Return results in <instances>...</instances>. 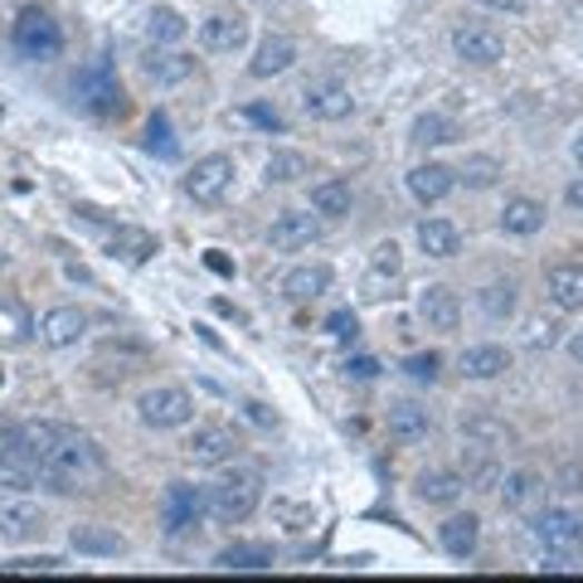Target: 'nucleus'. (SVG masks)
<instances>
[{
  "instance_id": "14",
  "label": "nucleus",
  "mask_w": 583,
  "mask_h": 583,
  "mask_svg": "<svg viewBox=\"0 0 583 583\" xmlns=\"http://www.w3.org/2000/svg\"><path fill=\"white\" fill-rule=\"evenodd\" d=\"M200 45L209 55H238L248 45V20L229 16V10H215V16L200 20Z\"/></svg>"
},
{
  "instance_id": "27",
  "label": "nucleus",
  "mask_w": 583,
  "mask_h": 583,
  "mask_svg": "<svg viewBox=\"0 0 583 583\" xmlns=\"http://www.w3.org/2000/svg\"><path fill=\"white\" fill-rule=\"evenodd\" d=\"M501 229L521 234V238L540 234V229H545V205L530 200V195H515V200H506V209H501Z\"/></svg>"
},
{
  "instance_id": "50",
  "label": "nucleus",
  "mask_w": 583,
  "mask_h": 583,
  "mask_svg": "<svg viewBox=\"0 0 583 583\" xmlns=\"http://www.w3.org/2000/svg\"><path fill=\"white\" fill-rule=\"evenodd\" d=\"M482 6H492V10H506V16H521V10H525V0H482Z\"/></svg>"
},
{
  "instance_id": "51",
  "label": "nucleus",
  "mask_w": 583,
  "mask_h": 583,
  "mask_svg": "<svg viewBox=\"0 0 583 583\" xmlns=\"http://www.w3.org/2000/svg\"><path fill=\"white\" fill-rule=\"evenodd\" d=\"M375 369H379L375 360H350V375L355 379H375Z\"/></svg>"
},
{
  "instance_id": "44",
  "label": "nucleus",
  "mask_w": 583,
  "mask_h": 583,
  "mask_svg": "<svg viewBox=\"0 0 583 583\" xmlns=\"http://www.w3.org/2000/svg\"><path fill=\"white\" fill-rule=\"evenodd\" d=\"M369 268H375V277H399V244H379Z\"/></svg>"
},
{
  "instance_id": "41",
  "label": "nucleus",
  "mask_w": 583,
  "mask_h": 583,
  "mask_svg": "<svg viewBox=\"0 0 583 583\" xmlns=\"http://www.w3.org/2000/svg\"><path fill=\"white\" fill-rule=\"evenodd\" d=\"M273 521L283 530H312L316 525V511L312 506H297V501H273Z\"/></svg>"
},
{
  "instance_id": "29",
  "label": "nucleus",
  "mask_w": 583,
  "mask_h": 583,
  "mask_svg": "<svg viewBox=\"0 0 583 583\" xmlns=\"http://www.w3.org/2000/svg\"><path fill=\"white\" fill-rule=\"evenodd\" d=\"M215 569H224V574H263V569H273V550L268 545H229L215 554Z\"/></svg>"
},
{
  "instance_id": "4",
  "label": "nucleus",
  "mask_w": 583,
  "mask_h": 583,
  "mask_svg": "<svg viewBox=\"0 0 583 583\" xmlns=\"http://www.w3.org/2000/svg\"><path fill=\"white\" fill-rule=\"evenodd\" d=\"M141 423L146 428H185V423L195 418V399L180 389V384H156V389H146L141 399Z\"/></svg>"
},
{
  "instance_id": "47",
  "label": "nucleus",
  "mask_w": 583,
  "mask_h": 583,
  "mask_svg": "<svg viewBox=\"0 0 583 583\" xmlns=\"http://www.w3.org/2000/svg\"><path fill=\"white\" fill-rule=\"evenodd\" d=\"M248 117H254L258 127H273V131H283V117H277L273 108H248Z\"/></svg>"
},
{
  "instance_id": "13",
  "label": "nucleus",
  "mask_w": 583,
  "mask_h": 583,
  "mask_svg": "<svg viewBox=\"0 0 583 583\" xmlns=\"http://www.w3.org/2000/svg\"><path fill=\"white\" fill-rule=\"evenodd\" d=\"M185 453L200 462V467H224V462L238 457V437H234V428H224V423H200L195 437L185 443Z\"/></svg>"
},
{
  "instance_id": "1",
  "label": "nucleus",
  "mask_w": 583,
  "mask_h": 583,
  "mask_svg": "<svg viewBox=\"0 0 583 583\" xmlns=\"http://www.w3.org/2000/svg\"><path fill=\"white\" fill-rule=\"evenodd\" d=\"M34 467H39V486L69 496V492L98 486L102 476H108V457H102V447L92 443V437H83L78 428H63L55 437V447H45V453L34 457Z\"/></svg>"
},
{
  "instance_id": "42",
  "label": "nucleus",
  "mask_w": 583,
  "mask_h": 583,
  "mask_svg": "<svg viewBox=\"0 0 583 583\" xmlns=\"http://www.w3.org/2000/svg\"><path fill=\"white\" fill-rule=\"evenodd\" d=\"M0 569H6V574H59L63 560H59V554H30V560H10Z\"/></svg>"
},
{
  "instance_id": "28",
  "label": "nucleus",
  "mask_w": 583,
  "mask_h": 583,
  "mask_svg": "<svg viewBox=\"0 0 583 583\" xmlns=\"http://www.w3.org/2000/svg\"><path fill=\"white\" fill-rule=\"evenodd\" d=\"M418 248H423L428 258H457V254H462L457 224H447V219H423V224H418Z\"/></svg>"
},
{
  "instance_id": "31",
  "label": "nucleus",
  "mask_w": 583,
  "mask_h": 583,
  "mask_svg": "<svg viewBox=\"0 0 583 583\" xmlns=\"http://www.w3.org/2000/svg\"><path fill=\"white\" fill-rule=\"evenodd\" d=\"M462 476H467V486H482V492H492V486H501V467L492 457V447L486 443H467L462 447Z\"/></svg>"
},
{
  "instance_id": "8",
  "label": "nucleus",
  "mask_w": 583,
  "mask_h": 583,
  "mask_svg": "<svg viewBox=\"0 0 583 583\" xmlns=\"http://www.w3.org/2000/svg\"><path fill=\"white\" fill-rule=\"evenodd\" d=\"M0 486H10V492L39 486V467H34L30 447H24L20 428H10V423H0Z\"/></svg>"
},
{
  "instance_id": "56",
  "label": "nucleus",
  "mask_w": 583,
  "mask_h": 583,
  "mask_svg": "<svg viewBox=\"0 0 583 583\" xmlns=\"http://www.w3.org/2000/svg\"><path fill=\"white\" fill-rule=\"evenodd\" d=\"M0 384H6V375H0Z\"/></svg>"
},
{
  "instance_id": "22",
  "label": "nucleus",
  "mask_w": 583,
  "mask_h": 583,
  "mask_svg": "<svg viewBox=\"0 0 583 583\" xmlns=\"http://www.w3.org/2000/svg\"><path fill=\"white\" fill-rule=\"evenodd\" d=\"M418 501H428V506H453L467 492V476L462 472H447V467H433V472H418Z\"/></svg>"
},
{
  "instance_id": "11",
  "label": "nucleus",
  "mask_w": 583,
  "mask_h": 583,
  "mask_svg": "<svg viewBox=\"0 0 583 583\" xmlns=\"http://www.w3.org/2000/svg\"><path fill=\"white\" fill-rule=\"evenodd\" d=\"M302 108H307V117H316V122H346L355 112V98L340 78H312V83L302 88Z\"/></svg>"
},
{
  "instance_id": "19",
  "label": "nucleus",
  "mask_w": 583,
  "mask_h": 583,
  "mask_svg": "<svg viewBox=\"0 0 583 583\" xmlns=\"http://www.w3.org/2000/svg\"><path fill=\"white\" fill-rule=\"evenodd\" d=\"M141 73L151 78L156 88H176V83H185V78L195 73V59H185V55H176V49H146L141 55Z\"/></svg>"
},
{
  "instance_id": "32",
  "label": "nucleus",
  "mask_w": 583,
  "mask_h": 583,
  "mask_svg": "<svg viewBox=\"0 0 583 583\" xmlns=\"http://www.w3.org/2000/svg\"><path fill=\"white\" fill-rule=\"evenodd\" d=\"M428 428H433L428 408H418V404H394L389 408V437H399V443H423Z\"/></svg>"
},
{
  "instance_id": "23",
  "label": "nucleus",
  "mask_w": 583,
  "mask_h": 583,
  "mask_svg": "<svg viewBox=\"0 0 583 583\" xmlns=\"http://www.w3.org/2000/svg\"><path fill=\"white\" fill-rule=\"evenodd\" d=\"M292 63H297V45H292L287 34H268L258 45L254 63H248V73H254V78H277V73H287Z\"/></svg>"
},
{
  "instance_id": "37",
  "label": "nucleus",
  "mask_w": 583,
  "mask_h": 583,
  "mask_svg": "<svg viewBox=\"0 0 583 583\" xmlns=\"http://www.w3.org/2000/svg\"><path fill=\"white\" fill-rule=\"evenodd\" d=\"M112 254H122L127 263H146L156 254V238L146 229H117L112 234Z\"/></svg>"
},
{
  "instance_id": "17",
  "label": "nucleus",
  "mask_w": 583,
  "mask_h": 583,
  "mask_svg": "<svg viewBox=\"0 0 583 583\" xmlns=\"http://www.w3.org/2000/svg\"><path fill=\"white\" fill-rule=\"evenodd\" d=\"M418 316H423V326L428 330H457L462 322V302H457V292L453 287H423V297H418Z\"/></svg>"
},
{
  "instance_id": "20",
  "label": "nucleus",
  "mask_w": 583,
  "mask_h": 583,
  "mask_svg": "<svg viewBox=\"0 0 583 583\" xmlns=\"http://www.w3.org/2000/svg\"><path fill=\"white\" fill-rule=\"evenodd\" d=\"M69 545L78 554H88V560H117V554H127V535H117L108 525H73Z\"/></svg>"
},
{
  "instance_id": "25",
  "label": "nucleus",
  "mask_w": 583,
  "mask_h": 583,
  "mask_svg": "<svg viewBox=\"0 0 583 583\" xmlns=\"http://www.w3.org/2000/svg\"><path fill=\"white\" fill-rule=\"evenodd\" d=\"M437 540H443V550L453 554V560H467L476 550V540H482V521H476V515H447V521L437 525Z\"/></svg>"
},
{
  "instance_id": "9",
  "label": "nucleus",
  "mask_w": 583,
  "mask_h": 583,
  "mask_svg": "<svg viewBox=\"0 0 583 583\" xmlns=\"http://www.w3.org/2000/svg\"><path fill=\"white\" fill-rule=\"evenodd\" d=\"M234 156H205V161L190 166V176H185V195H190L195 205H219L224 195H229L234 185Z\"/></svg>"
},
{
  "instance_id": "18",
  "label": "nucleus",
  "mask_w": 583,
  "mask_h": 583,
  "mask_svg": "<svg viewBox=\"0 0 583 583\" xmlns=\"http://www.w3.org/2000/svg\"><path fill=\"white\" fill-rule=\"evenodd\" d=\"M453 185H457V170H447V166H437V161H423V166L408 170V195H414L418 205L447 200V195H453Z\"/></svg>"
},
{
  "instance_id": "5",
  "label": "nucleus",
  "mask_w": 583,
  "mask_h": 583,
  "mask_svg": "<svg viewBox=\"0 0 583 583\" xmlns=\"http://www.w3.org/2000/svg\"><path fill=\"white\" fill-rule=\"evenodd\" d=\"M205 511H209V496L200 492V486H190V482H170L166 486V496H161V525H166V535H190L195 525L205 521Z\"/></svg>"
},
{
  "instance_id": "21",
  "label": "nucleus",
  "mask_w": 583,
  "mask_h": 583,
  "mask_svg": "<svg viewBox=\"0 0 583 583\" xmlns=\"http://www.w3.org/2000/svg\"><path fill=\"white\" fill-rule=\"evenodd\" d=\"M545 292L560 312H583V263H560V268H550Z\"/></svg>"
},
{
  "instance_id": "40",
  "label": "nucleus",
  "mask_w": 583,
  "mask_h": 583,
  "mask_svg": "<svg viewBox=\"0 0 583 583\" xmlns=\"http://www.w3.org/2000/svg\"><path fill=\"white\" fill-rule=\"evenodd\" d=\"M482 312L496 316V322H506V316L515 312V287L511 283H492V287L482 292Z\"/></svg>"
},
{
  "instance_id": "30",
  "label": "nucleus",
  "mask_w": 583,
  "mask_h": 583,
  "mask_svg": "<svg viewBox=\"0 0 583 583\" xmlns=\"http://www.w3.org/2000/svg\"><path fill=\"white\" fill-rule=\"evenodd\" d=\"M511 369V350L506 346H472L462 350V375L467 379H496Z\"/></svg>"
},
{
  "instance_id": "2",
  "label": "nucleus",
  "mask_w": 583,
  "mask_h": 583,
  "mask_svg": "<svg viewBox=\"0 0 583 583\" xmlns=\"http://www.w3.org/2000/svg\"><path fill=\"white\" fill-rule=\"evenodd\" d=\"M263 501V476L258 472H229L209 486V515L219 525H244Z\"/></svg>"
},
{
  "instance_id": "34",
  "label": "nucleus",
  "mask_w": 583,
  "mask_h": 583,
  "mask_svg": "<svg viewBox=\"0 0 583 583\" xmlns=\"http://www.w3.org/2000/svg\"><path fill=\"white\" fill-rule=\"evenodd\" d=\"M312 209L326 219H346L350 215V185L346 180H322L312 185Z\"/></svg>"
},
{
  "instance_id": "53",
  "label": "nucleus",
  "mask_w": 583,
  "mask_h": 583,
  "mask_svg": "<svg viewBox=\"0 0 583 583\" xmlns=\"http://www.w3.org/2000/svg\"><path fill=\"white\" fill-rule=\"evenodd\" d=\"M569 355H574V360L583 365V330H579V336H574V340H569Z\"/></svg>"
},
{
  "instance_id": "38",
  "label": "nucleus",
  "mask_w": 583,
  "mask_h": 583,
  "mask_svg": "<svg viewBox=\"0 0 583 583\" xmlns=\"http://www.w3.org/2000/svg\"><path fill=\"white\" fill-rule=\"evenodd\" d=\"M414 141L418 146H447V141H457V127L447 122L443 112H423L414 122Z\"/></svg>"
},
{
  "instance_id": "48",
  "label": "nucleus",
  "mask_w": 583,
  "mask_h": 583,
  "mask_svg": "<svg viewBox=\"0 0 583 583\" xmlns=\"http://www.w3.org/2000/svg\"><path fill=\"white\" fill-rule=\"evenodd\" d=\"M330 330H336V336H355L360 326H355V316H350V312H336V316H330Z\"/></svg>"
},
{
  "instance_id": "55",
  "label": "nucleus",
  "mask_w": 583,
  "mask_h": 583,
  "mask_svg": "<svg viewBox=\"0 0 583 583\" xmlns=\"http://www.w3.org/2000/svg\"><path fill=\"white\" fill-rule=\"evenodd\" d=\"M0 117H6V108H0Z\"/></svg>"
},
{
  "instance_id": "46",
  "label": "nucleus",
  "mask_w": 583,
  "mask_h": 583,
  "mask_svg": "<svg viewBox=\"0 0 583 583\" xmlns=\"http://www.w3.org/2000/svg\"><path fill=\"white\" fill-rule=\"evenodd\" d=\"M244 408H248V418H254V423H263V428H273V423H277V414H268V404H258V399H248Z\"/></svg>"
},
{
  "instance_id": "24",
  "label": "nucleus",
  "mask_w": 583,
  "mask_h": 583,
  "mask_svg": "<svg viewBox=\"0 0 583 583\" xmlns=\"http://www.w3.org/2000/svg\"><path fill=\"white\" fill-rule=\"evenodd\" d=\"M326 287H330V268H326V263H302V268H292L283 277V297L287 302H316Z\"/></svg>"
},
{
  "instance_id": "10",
  "label": "nucleus",
  "mask_w": 583,
  "mask_h": 583,
  "mask_svg": "<svg viewBox=\"0 0 583 583\" xmlns=\"http://www.w3.org/2000/svg\"><path fill=\"white\" fill-rule=\"evenodd\" d=\"M530 535H535L540 550H554V554L583 550V521L574 511H540L535 521H530Z\"/></svg>"
},
{
  "instance_id": "33",
  "label": "nucleus",
  "mask_w": 583,
  "mask_h": 583,
  "mask_svg": "<svg viewBox=\"0 0 583 583\" xmlns=\"http://www.w3.org/2000/svg\"><path fill=\"white\" fill-rule=\"evenodd\" d=\"M146 34H151V45H180L185 34H190V24L176 6H156L151 16H146Z\"/></svg>"
},
{
  "instance_id": "7",
  "label": "nucleus",
  "mask_w": 583,
  "mask_h": 583,
  "mask_svg": "<svg viewBox=\"0 0 583 583\" xmlns=\"http://www.w3.org/2000/svg\"><path fill=\"white\" fill-rule=\"evenodd\" d=\"M49 530V515L34 506L24 492L16 496H0V540H10V545H30Z\"/></svg>"
},
{
  "instance_id": "39",
  "label": "nucleus",
  "mask_w": 583,
  "mask_h": 583,
  "mask_svg": "<svg viewBox=\"0 0 583 583\" xmlns=\"http://www.w3.org/2000/svg\"><path fill=\"white\" fill-rule=\"evenodd\" d=\"M302 176H307V156H302V151H273L268 156V180L273 185H292Z\"/></svg>"
},
{
  "instance_id": "54",
  "label": "nucleus",
  "mask_w": 583,
  "mask_h": 583,
  "mask_svg": "<svg viewBox=\"0 0 583 583\" xmlns=\"http://www.w3.org/2000/svg\"><path fill=\"white\" fill-rule=\"evenodd\" d=\"M574 156H579V166H583V137L574 141Z\"/></svg>"
},
{
  "instance_id": "45",
  "label": "nucleus",
  "mask_w": 583,
  "mask_h": 583,
  "mask_svg": "<svg viewBox=\"0 0 583 583\" xmlns=\"http://www.w3.org/2000/svg\"><path fill=\"white\" fill-rule=\"evenodd\" d=\"M146 146H151V151H161V156H176V141H170L166 117H151V137H146Z\"/></svg>"
},
{
  "instance_id": "3",
  "label": "nucleus",
  "mask_w": 583,
  "mask_h": 583,
  "mask_svg": "<svg viewBox=\"0 0 583 583\" xmlns=\"http://www.w3.org/2000/svg\"><path fill=\"white\" fill-rule=\"evenodd\" d=\"M10 45H16L24 59H55L63 49V30H59V20L49 16V10L30 6V10H20L16 30H10Z\"/></svg>"
},
{
  "instance_id": "12",
  "label": "nucleus",
  "mask_w": 583,
  "mask_h": 583,
  "mask_svg": "<svg viewBox=\"0 0 583 583\" xmlns=\"http://www.w3.org/2000/svg\"><path fill=\"white\" fill-rule=\"evenodd\" d=\"M453 55L462 63H501L506 59V34L492 30V24H462V30L453 34Z\"/></svg>"
},
{
  "instance_id": "26",
  "label": "nucleus",
  "mask_w": 583,
  "mask_h": 583,
  "mask_svg": "<svg viewBox=\"0 0 583 583\" xmlns=\"http://www.w3.org/2000/svg\"><path fill=\"white\" fill-rule=\"evenodd\" d=\"M501 501H506V511H535L545 501V482L535 472H511L501 476Z\"/></svg>"
},
{
  "instance_id": "49",
  "label": "nucleus",
  "mask_w": 583,
  "mask_h": 583,
  "mask_svg": "<svg viewBox=\"0 0 583 583\" xmlns=\"http://www.w3.org/2000/svg\"><path fill=\"white\" fill-rule=\"evenodd\" d=\"M560 486H564V492H574V496H583V472L579 467H564L560 472Z\"/></svg>"
},
{
  "instance_id": "52",
  "label": "nucleus",
  "mask_w": 583,
  "mask_h": 583,
  "mask_svg": "<svg viewBox=\"0 0 583 583\" xmlns=\"http://www.w3.org/2000/svg\"><path fill=\"white\" fill-rule=\"evenodd\" d=\"M564 200H569V209H583V180L569 185V190H564Z\"/></svg>"
},
{
  "instance_id": "15",
  "label": "nucleus",
  "mask_w": 583,
  "mask_h": 583,
  "mask_svg": "<svg viewBox=\"0 0 583 583\" xmlns=\"http://www.w3.org/2000/svg\"><path fill=\"white\" fill-rule=\"evenodd\" d=\"M83 330H88V312L83 307H55V312L39 316V340H45L49 350L78 346V340H83Z\"/></svg>"
},
{
  "instance_id": "43",
  "label": "nucleus",
  "mask_w": 583,
  "mask_h": 583,
  "mask_svg": "<svg viewBox=\"0 0 583 583\" xmlns=\"http://www.w3.org/2000/svg\"><path fill=\"white\" fill-rule=\"evenodd\" d=\"M404 369H408V375H414V379H437V369H443V355H437V350H428V355H408V360H404Z\"/></svg>"
},
{
  "instance_id": "16",
  "label": "nucleus",
  "mask_w": 583,
  "mask_h": 583,
  "mask_svg": "<svg viewBox=\"0 0 583 583\" xmlns=\"http://www.w3.org/2000/svg\"><path fill=\"white\" fill-rule=\"evenodd\" d=\"M316 238H322V224H316L312 215H297V209L277 215L273 229H268V244L277 248V254H297V248H312Z\"/></svg>"
},
{
  "instance_id": "57",
  "label": "nucleus",
  "mask_w": 583,
  "mask_h": 583,
  "mask_svg": "<svg viewBox=\"0 0 583 583\" xmlns=\"http://www.w3.org/2000/svg\"><path fill=\"white\" fill-rule=\"evenodd\" d=\"M0 263H6V254H0Z\"/></svg>"
},
{
  "instance_id": "35",
  "label": "nucleus",
  "mask_w": 583,
  "mask_h": 583,
  "mask_svg": "<svg viewBox=\"0 0 583 583\" xmlns=\"http://www.w3.org/2000/svg\"><path fill=\"white\" fill-rule=\"evenodd\" d=\"M457 180L467 185V190H492V185L501 180V161L496 156H467L457 170Z\"/></svg>"
},
{
  "instance_id": "36",
  "label": "nucleus",
  "mask_w": 583,
  "mask_h": 583,
  "mask_svg": "<svg viewBox=\"0 0 583 583\" xmlns=\"http://www.w3.org/2000/svg\"><path fill=\"white\" fill-rule=\"evenodd\" d=\"M462 437H467V443H486V447H506L515 433L506 428V423H496V418L476 414V418H467V423H462Z\"/></svg>"
},
{
  "instance_id": "6",
  "label": "nucleus",
  "mask_w": 583,
  "mask_h": 583,
  "mask_svg": "<svg viewBox=\"0 0 583 583\" xmlns=\"http://www.w3.org/2000/svg\"><path fill=\"white\" fill-rule=\"evenodd\" d=\"M73 92L83 98V108L88 112H98V117H122L127 112V92L122 83L108 73V63H92V69H83L73 78Z\"/></svg>"
}]
</instances>
